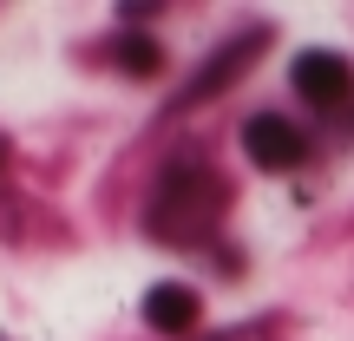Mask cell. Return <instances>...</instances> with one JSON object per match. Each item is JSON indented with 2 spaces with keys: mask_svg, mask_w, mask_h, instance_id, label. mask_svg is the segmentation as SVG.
I'll list each match as a JSON object with an SVG mask.
<instances>
[{
  "mask_svg": "<svg viewBox=\"0 0 354 341\" xmlns=\"http://www.w3.org/2000/svg\"><path fill=\"white\" fill-rule=\"evenodd\" d=\"M112 59L125 66L131 79H151L158 66H165V46H158L151 33H118V46H112Z\"/></svg>",
  "mask_w": 354,
  "mask_h": 341,
  "instance_id": "8992f818",
  "label": "cell"
},
{
  "mask_svg": "<svg viewBox=\"0 0 354 341\" xmlns=\"http://www.w3.org/2000/svg\"><path fill=\"white\" fill-rule=\"evenodd\" d=\"M223 210H230V190L210 165H171L158 177L151 203H145V230L171 250H197V243L216 237Z\"/></svg>",
  "mask_w": 354,
  "mask_h": 341,
  "instance_id": "6da1fadb",
  "label": "cell"
},
{
  "mask_svg": "<svg viewBox=\"0 0 354 341\" xmlns=\"http://www.w3.org/2000/svg\"><path fill=\"white\" fill-rule=\"evenodd\" d=\"M289 79H295V92H302L308 105H322V112H335V105H348L354 99V66L342 59V53H295V66H289Z\"/></svg>",
  "mask_w": 354,
  "mask_h": 341,
  "instance_id": "3957f363",
  "label": "cell"
},
{
  "mask_svg": "<svg viewBox=\"0 0 354 341\" xmlns=\"http://www.w3.org/2000/svg\"><path fill=\"white\" fill-rule=\"evenodd\" d=\"M197 315H203V302H197L190 282H151V289H145V322H151L158 335L197 329Z\"/></svg>",
  "mask_w": 354,
  "mask_h": 341,
  "instance_id": "5b68a950",
  "label": "cell"
},
{
  "mask_svg": "<svg viewBox=\"0 0 354 341\" xmlns=\"http://www.w3.org/2000/svg\"><path fill=\"white\" fill-rule=\"evenodd\" d=\"M243 151H250V165H263V171H295L308 158V138L289 125V118L256 112L250 125H243Z\"/></svg>",
  "mask_w": 354,
  "mask_h": 341,
  "instance_id": "277c9868",
  "label": "cell"
},
{
  "mask_svg": "<svg viewBox=\"0 0 354 341\" xmlns=\"http://www.w3.org/2000/svg\"><path fill=\"white\" fill-rule=\"evenodd\" d=\"M0 165H7V145H0Z\"/></svg>",
  "mask_w": 354,
  "mask_h": 341,
  "instance_id": "52a82bcc",
  "label": "cell"
},
{
  "mask_svg": "<svg viewBox=\"0 0 354 341\" xmlns=\"http://www.w3.org/2000/svg\"><path fill=\"white\" fill-rule=\"evenodd\" d=\"M263 46H269V26H243L230 46H216L210 59L197 66V79H190L184 92H177V105H203V99H216V92L230 86V79H243L256 59H263Z\"/></svg>",
  "mask_w": 354,
  "mask_h": 341,
  "instance_id": "7a4b0ae2",
  "label": "cell"
}]
</instances>
